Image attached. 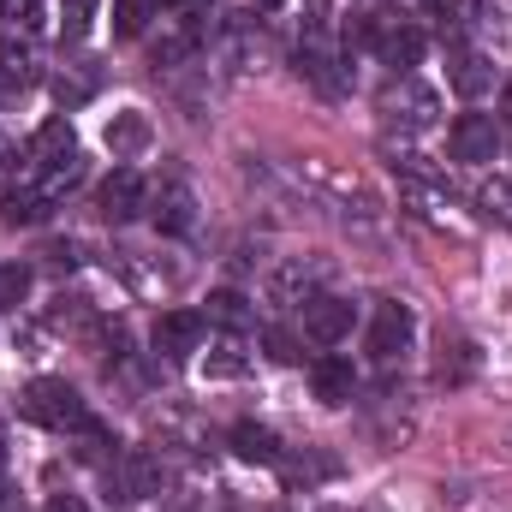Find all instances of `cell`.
Instances as JSON below:
<instances>
[{"label": "cell", "mask_w": 512, "mask_h": 512, "mask_svg": "<svg viewBox=\"0 0 512 512\" xmlns=\"http://www.w3.org/2000/svg\"><path fill=\"white\" fill-rule=\"evenodd\" d=\"M24 417L42 423V429H54V435H96V417H90V405L78 399V387L54 382V376H42V382L24 387Z\"/></svg>", "instance_id": "obj_1"}, {"label": "cell", "mask_w": 512, "mask_h": 512, "mask_svg": "<svg viewBox=\"0 0 512 512\" xmlns=\"http://www.w3.org/2000/svg\"><path fill=\"white\" fill-rule=\"evenodd\" d=\"M382 120L387 126H399L405 137H417V131H435V120H441V96L429 90V84H417L411 72H393L382 90Z\"/></svg>", "instance_id": "obj_2"}, {"label": "cell", "mask_w": 512, "mask_h": 512, "mask_svg": "<svg viewBox=\"0 0 512 512\" xmlns=\"http://www.w3.org/2000/svg\"><path fill=\"white\" fill-rule=\"evenodd\" d=\"M322 280H328L322 262H310V256H280V262L262 274V298H268L274 310H304L316 292H328Z\"/></svg>", "instance_id": "obj_3"}, {"label": "cell", "mask_w": 512, "mask_h": 512, "mask_svg": "<svg viewBox=\"0 0 512 512\" xmlns=\"http://www.w3.org/2000/svg\"><path fill=\"white\" fill-rule=\"evenodd\" d=\"M108 489H114V501H149V495L167 489V465H161L149 447H126V453L108 465Z\"/></svg>", "instance_id": "obj_4"}, {"label": "cell", "mask_w": 512, "mask_h": 512, "mask_svg": "<svg viewBox=\"0 0 512 512\" xmlns=\"http://www.w3.org/2000/svg\"><path fill=\"white\" fill-rule=\"evenodd\" d=\"M298 78L316 90V96H346L352 90V66H340V54L328 48V36H310L298 42Z\"/></svg>", "instance_id": "obj_5"}, {"label": "cell", "mask_w": 512, "mask_h": 512, "mask_svg": "<svg viewBox=\"0 0 512 512\" xmlns=\"http://www.w3.org/2000/svg\"><path fill=\"white\" fill-rule=\"evenodd\" d=\"M411 340H417V316H411V304L382 298V304H376V322H370V358H376V364H393V358L411 352Z\"/></svg>", "instance_id": "obj_6"}, {"label": "cell", "mask_w": 512, "mask_h": 512, "mask_svg": "<svg viewBox=\"0 0 512 512\" xmlns=\"http://www.w3.org/2000/svg\"><path fill=\"white\" fill-rule=\"evenodd\" d=\"M352 322H358V304L340 292H316L304 304V340H316V346H340L352 334Z\"/></svg>", "instance_id": "obj_7"}, {"label": "cell", "mask_w": 512, "mask_h": 512, "mask_svg": "<svg viewBox=\"0 0 512 512\" xmlns=\"http://www.w3.org/2000/svg\"><path fill=\"white\" fill-rule=\"evenodd\" d=\"M447 143H453V161L489 167L495 149H501V126H495V114H459L453 131H447Z\"/></svg>", "instance_id": "obj_8"}, {"label": "cell", "mask_w": 512, "mask_h": 512, "mask_svg": "<svg viewBox=\"0 0 512 512\" xmlns=\"http://www.w3.org/2000/svg\"><path fill=\"white\" fill-rule=\"evenodd\" d=\"M96 203H102V221H131V215H143L149 209V185H143V173L137 167H114L108 179H102V191H96Z\"/></svg>", "instance_id": "obj_9"}, {"label": "cell", "mask_w": 512, "mask_h": 512, "mask_svg": "<svg viewBox=\"0 0 512 512\" xmlns=\"http://www.w3.org/2000/svg\"><path fill=\"white\" fill-rule=\"evenodd\" d=\"M203 340H209V316L203 310H161L155 316V352L185 358V352H203Z\"/></svg>", "instance_id": "obj_10"}, {"label": "cell", "mask_w": 512, "mask_h": 512, "mask_svg": "<svg viewBox=\"0 0 512 512\" xmlns=\"http://www.w3.org/2000/svg\"><path fill=\"white\" fill-rule=\"evenodd\" d=\"M149 215H155V227H161L167 239L191 233V227H197V197H191V185H179V179H161V185L149 191Z\"/></svg>", "instance_id": "obj_11"}, {"label": "cell", "mask_w": 512, "mask_h": 512, "mask_svg": "<svg viewBox=\"0 0 512 512\" xmlns=\"http://www.w3.org/2000/svg\"><path fill=\"white\" fill-rule=\"evenodd\" d=\"M48 191L18 167V179H6V191H0V221L6 227H36V221H48Z\"/></svg>", "instance_id": "obj_12"}, {"label": "cell", "mask_w": 512, "mask_h": 512, "mask_svg": "<svg viewBox=\"0 0 512 512\" xmlns=\"http://www.w3.org/2000/svg\"><path fill=\"white\" fill-rule=\"evenodd\" d=\"M197 42H203V24L197 18H161V36L149 42V60L167 66V72H179V66H191Z\"/></svg>", "instance_id": "obj_13"}, {"label": "cell", "mask_w": 512, "mask_h": 512, "mask_svg": "<svg viewBox=\"0 0 512 512\" xmlns=\"http://www.w3.org/2000/svg\"><path fill=\"white\" fill-rule=\"evenodd\" d=\"M447 84H453L465 102H477V96L495 90V60L477 54V48H465V42H453V54H447Z\"/></svg>", "instance_id": "obj_14"}, {"label": "cell", "mask_w": 512, "mask_h": 512, "mask_svg": "<svg viewBox=\"0 0 512 512\" xmlns=\"http://www.w3.org/2000/svg\"><path fill=\"white\" fill-rule=\"evenodd\" d=\"M376 54H382V66H393V72H411L423 60V30L405 24V18H376Z\"/></svg>", "instance_id": "obj_15"}, {"label": "cell", "mask_w": 512, "mask_h": 512, "mask_svg": "<svg viewBox=\"0 0 512 512\" xmlns=\"http://www.w3.org/2000/svg\"><path fill=\"white\" fill-rule=\"evenodd\" d=\"M245 370H251V346H245V334H239V328H221V334H209L203 376H209V382H239Z\"/></svg>", "instance_id": "obj_16"}, {"label": "cell", "mask_w": 512, "mask_h": 512, "mask_svg": "<svg viewBox=\"0 0 512 512\" xmlns=\"http://www.w3.org/2000/svg\"><path fill=\"white\" fill-rule=\"evenodd\" d=\"M310 387H316L322 405H352V393H358V364L340 358V352H322V358L310 364Z\"/></svg>", "instance_id": "obj_17"}, {"label": "cell", "mask_w": 512, "mask_h": 512, "mask_svg": "<svg viewBox=\"0 0 512 512\" xmlns=\"http://www.w3.org/2000/svg\"><path fill=\"white\" fill-rule=\"evenodd\" d=\"M66 155H78V131L72 120H48V126L30 137V149H24V167H48V161H66Z\"/></svg>", "instance_id": "obj_18"}, {"label": "cell", "mask_w": 512, "mask_h": 512, "mask_svg": "<svg viewBox=\"0 0 512 512\" xmlns=\"http://www.w3.org/2000/svg\"><path fill=\"white\" fill-rule=\"evenodd\" d=\"M149 114H137V108H126V114H114L108 120V131H102V143L114 149V161H131V155H143L149 149Z\"/></svg>", "instance_id": "obj_19"}, {"label": "cell", "mask_w": 512, "mask_h": 512, "mask_svg": "<svg viewBox=\"0 0 512 512\" xmlns=\"http://www.w3.org/2000/svg\"><path fill=\"white\" fill-rule=\"evenodd\" d=\"M477 376V346L471 340H447L441 334V358H435V382H447V387H459V382H471Z\"/></svg>", "instance_id": "obj_20"}, {"label": "cell", "mask_w": 512, "mask_h": 512, "mask_svg": "<svg viewBox=\"0 0 512 512\" xmlns=\"http://www.w3.org/2000/svg\"><path fill=\"white\" fill-rule=\"evenodd\" d=\"M0 78L6 84H30L36 78V42H30V30L0 36Z\"/></svg>", "instance_id": "obj_21"}, {"label": "cell", "mask_w": 512, "mask_h": 512, "mask_svg": "<svg viewBox=\"0 0 512 512\" xmlns=\"http://www.w3.org/2000/svg\"><path fill=\"white\" fill-rule=\"evenodd\" d=\"M233 453L251 459V465H280V441L262 423H233Z\"/></svg>", "instance_id": "obj_22"}, {"label": "cell", "mask_w": 512, "mask_h": 512, "mask_svg": "<svg viewBox=\"0 0 512 512\" xmlns=\"http://www.w3.org/2000/svg\"><path fill=\"white\" fill-rule=\"evenodd\" d=\"M149 12H155V0H114V36L137 42L149 30Z\"/></svg>", "instance_id": "obj_23"}, {"label": "cell", "mask_w": 512, "mask_h": 512, "mask_svg": "<svg viewBox=\"0 0 512 512\" xmlns=\"http://www.w3.org/2000/svg\"><path fill=\"white\" fill-rule=\"evenodd\" d=\"M209 322H221V328H245V322H251V298L233 292V286L215 292V298H209Z\"/></svg>", "instance_id": "obj_24"}, {"label": "cell", "mask_w": 512, "mask_h": 512, "mask_svg": "<svg viewBox=\"0 0 512 512\" xmlns=\"http://www.w3.org/2000/svg\"><path fill=\"white\" fill-rule=\"evenodd\" d=\"M90 30H96V0H60V36L84 42Z\"/></svg>", "instance_id": "obj_25"}, {"label": "cell", "mask_w": 512, "mask_h": 512, "mask_svg": "<svg viewBox=\"0 0 512 512\" xmlns=\"http://www.w3.org/2000/svg\"><path fill=\"white\" fill-rule=\"evenodd\" d=\"M30 280H36V274H30L24 262H0V310H18V304L30 298Z\"/></svg>", "instance_id": "obj_26"}, {"label": "cell", "mask_w": 512, "mask_h": 512, "mask_svg": "<svg viewBox=\"0 0 512 512\" xmlns=\"http://www.w3.org/2000/svg\"><path fill=\"white\" fill-rule=\"evenodd\" d=\"M477 24H489L501 42H512V0H483V18Z\"/></svg>", "instance_id": "obj_27"}, {"label": "cell", "mask_w": 512, "mask_h": 512, "mask_svg": "<svg viewBox=\"0 0 512 512\" xmlns=\"http://www.w3.org/2000/svg\"><path fill=\"white\" fill-rule=\"evenodd\" d=\"M262 346H268V358H274V364H298V334L268 328V340H262Z\"/></svg>", "instance_id": "obj_28"}, {"label": "cell", "mask_w": 512, "mask_h": 512, "mask_svg": "<svg viewBox=\"0 0 512 512\" xmlns=\"http://www.w3.org/2000/svg\"><path fill=\"white\" fill-rule=\"evenodd\" d=\"M36 12H42V0H0V18H6L12 30H30Z\"/></svg>", "instance_id": "obj_29"}, {"label": "cell", "mask_w": 512, "mask_h": 512, "mask_svg": "<svg viewBox=\"0 0 512 512\" xmlns=\"http://www.w3.org/2000/svg\"><path fill=\"white\" fill-rule=\"evenodd\" d=\"M387 6L411 24V18H435V6H441V0H387Z\"/></svg>", "instance_id": "obj_30"}, {"label": "cell", "mask_w": 512, "mask_h": 512, "mask_svg": "<svg viewBox=\"0 0 512 512\" xmlns=\"http://www.w3.org/2000/svg\"><path fill=\"white\" fill-rule=\"evenodd\" d=\"M48 512H84V501H78V495H54V501H48Z\"/></svg>", "instance_id": "obj_31"}, {"label": "cell", "mask_w": 512, "mask_h": 512, "mask_svg": "<svg viewBox=\"0 0 512 512\" xmlns=\"http://www.w3.org/2000/svg\"><path fill=\"white\" fill-rule=\"evenodd\" d=\"M6 161H18V155H12V137L0 131V167H6Z\"/></svg>", "instance_id": "obj_32"}, {"label": "cell", "mask_w": 512, "mask_h": 512, "mask_svg": "<svg viewBox=\"0 0 512 512\" xmlns=\"http://www.w3.org/2000/svg\"><path fill=\"white\" fill-rule=\"evenodd\" d=\"M501 108H507V120H512V78H507V90H501Z\"/></svg>", "instance_id": "obj_33"}, {"label": "cell", "mask_w": 512, "mask_h": 512, "mask_svg": "<svg viewBox=\"0 0 512 512\" xmlns=\"http://www.w3.org/2000/svg\"><path fill=\"white\" fill-rule=\"evenodd\" d=\"M256 12H274V6H286V0H251Z\"/></svg>", "instance_id": "obj_34"}, {"label": "cell", "mask_w": 512, "mask_h": 512, "mask_svg": "<svg viewBox=\"0 0 512 512\" xmlns=\"http://www.w3.org/2000/svg\"><path fill=\"white\" fill-rule=\"evenodd\" d=\"M155 6H167V12H179V6H191V0H155Z\"/></svg>", "instance_id": "obj_35"}]
</instances>
